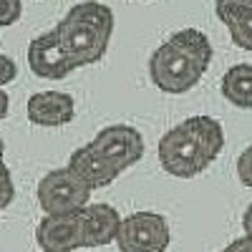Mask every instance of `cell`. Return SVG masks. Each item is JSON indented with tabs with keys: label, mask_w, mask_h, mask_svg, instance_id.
I'll return each instance as SVG.
<instances>
[{
	"label": "cell",
	"mask_w": 252,
	"mask_h": 252,
	"mask_svg": "<svg viewBox=\"0 0 252 252\" xmlns=\"http://www.w3.org/2000/svg\"><path fill=\"white\" fill-rule=\"evenodd\" d=\"M224 149V129L215 116L197 114L164 131L157 146L159 164L177 179H192L215 164Z\"/></svg>",
	"instance_id": "obj_1"
},
{
	"label": "cell",
	"mask_w": 252,
	"mask_h": 252,
	"mask_svg": "<svg viewBox=\"0 0 252 252\" xmlns=\"http://www.w3.org/2000/svg\"><path fill=\"white\" fill-rule=\"evenodd\" d=\"M215 48L199 28H182L172 33L149 58V78L164 94L192 91L207 73Z\"/></svg>",
	"instance_id": "obj_2"
},
{
	"label": "cell",
	"mask_w": 252,
	"mask_h": 252,
	"mask_svg": "<svg viewBox=\"0 0 252 252\" xmlns=\"http://www.w3.org/2000/svg\"><path fill=\"white\" fill-rule=\"evenodd\" d=\"M114 26L116 18L106 3L81 0L73 8H68V13L56 23V31L61 35V43L66 46V51L76 61V66L83 68L94 66L106 56Z\"/></svg>",
	"instance_id": "obj_3"
},
{
	"label": "cell",
	"mask_w": 252,
	"mask_h": 252,
	"mask_svg": "<svg viewBox=\"0 0 252 252\" xmlns=\"http://www.w3.org/2000/svg\"><path fill=\"white\" fill-rule=\"evenodd\" d=\"M172 242V229L164 215L141 209L121 217L116 247L119 252H166Z\"/></svg>",
	"instance_id": "obj_4"
},
{
	"label": "cell",
	"mask_w": 252,
	"mask_h": 252,
	"mask_svg": "<svg viewBox=\"0 0 252 252\" xmlns=\"http://www.w3.org/2000/svg\"><path fill=\"white\" fill-rule=\"evenodd\" d=\"M35 197L46 215H66V212H81L91 202V189L68 166H58L38 182Z\"/></svg>",
	"instance_id": "obj_5"
},
{
	"label": "cell",
	"mask_w": 252,
	"mask_h": 252,
	"mask_svg": "<svg viewBox=\"0 0 252 252\" xmlns=\"http://www.w3.org/2000/svg\"><path fill=\"white\" fill-rule=\"evenodd\" d=\"M26 56H28V68L38 78H46V81H61L78 68L71 53L66 51V46L61 43V35L56 28L35 35L28 43Z\"/></svg>",
	"instance_id": "obj_6"
},
{
	"label": "cell",
	"mask_w": 252,
	"mask_h": 252,
	"mask_svg": "<svg viewBox=\"0 0 252 252\" xmlns=\"http://www.w3.org/2000/svg\"><path fill=\"white\" fill-rule=\"evenodd\" d=\"M96 149L106 157L109 161H114L119 169H129L136 161H141L144 157V136L136 126L131 124H111V126H103V129L94 136L91 141Z\"/></svg>",
	"instance_id": "obj_7"
},
{
	"label": "cell",
	"mask_w": 252,
	"mask_h": 252,
	"mask_svg": "<svg viewBox=\"0 0 252 252\" xmlns=\"http://www.w3.org/2000/svg\"><path fill=\"white\" fill-rule=\"evenodd\" d=\"M35 242L43 252H76L83 247L81 212L46 215L35 227Z\"/></svg>",
	"instance_id": "obj_8"
},
{
	"label": "cell",
	"mask_w": 252,
	"mask_h": 252,
	"mask_svg": "<svg viewBox=\"0 0 252 252\" xmlns=\"http://www.w3.org/2000/svg\"><path fill=\"white\" fill-rule=\"evenodd\" d=\"M66 166L91 189V192H94V189H103V187L114 184L119 179V174H121L119 166L103 157L91 141L78 146V149H73V154L68 157Z\"/></svg>",
	"instance_id": "obj_9"
},
{
	"label": "cell",
	"mask_w": 252,
	"mask_h": 252,
	"mask_svg": "<svg viewBox=\"0 0 252 252\" xmlns=\"http://www.w3.org/2000/svg\"><path fill=\"white\" fill-rule=\"evenodd\" d=\"M83 224V247H106L116 242L121 215L119 209L106 202H89L81 209Z\"/></svg>",
	"instance_id": "obj_10"
},
{
	"label": "cell",
	"mask_w": 252,
	"mask_h": 252,
	"mask_svg": "<svg viewBox=\"0 0 252 252\" xmlns=\"http://www.w3.org/2000/svg\"><path fill=\"white\" fill-rule=\"evenodd\" d=\"M26 114L35 126H66L76 116V101L66 91H38L28 98Z\"/></svg>",
	"instance_id": "obj_11"
},
{
	"label": "cell",
	"mask_w": 252,
	"mask_h": 252,
	"mask_svg": "<svg viewBox=\"0 0 252 252\" xmlns=\"http://www.w3.org/2000/svg\"><path fill=\"white\" fill-rule=\"evenodd\" d=\"M222 96L237 109H252V63L229 66L220 81Z\"/></svg>",
	"instance_id": "obj_12"
},
{
	"label": "cell",
	"mask_w": 252,
	"mask_h": 252,
	"mask_svg": "<svg viewBox=\"0 0 252 252\" xmlns=\"http://www.w3.org/2000/svg\"><path fill=\"white\" fill-rule=\"evenodd\" d=\"M227 31H229V38H232V43L237 48L252 51V3L227 26Z\"/></svg>",
	"instance_id": "obj_13"
},
{
	"label": "cell",
	"mask_w": 252,
	"mask_h": 252,
	"mask_svg": "<svg viewBox=\"0 0 252 252\" xmlns=\"http://www.w3.org/2000/svg\"><path fill=\"white\" fill-rule=\"evenodd\" d=\"M15 199V184H13V174L10 169L5 166V161L0 164V212H3L5 207H10Z\"/></svg>",
	"instance_id": "obj_14"
},
{
	"label": "cell",
	"mask_w": 252,
	"mask_h": 252,
	"mask_svg": "<svg viewBox=\"0 0 252 252\" xmlns=\"http://www.w3.org/2000/svg\"><path fill=\"white\" fill-rule=\"evenodd\" d=\"M23 15V0H0V28L13 26Z\"/></svg>",
	"instance_id": "obj_15"
},
{
	"label": "cell",
	"mask_w": 252,
	"mask_h": 252,
	"mask_svg": "<svg viewBox=\"0 0 252 252\" xmlns=\"http://www.w3.org/2000/svg\"><path fill=\"white\" fill-rule=\"evenodd\" d=\"M235 169H237V179L252 189V144L247 146V149H242V154L237 157V164H235Z\"/></svg>",
	"instance_id": "obj_16"
},
{
	"label": "cell",
	"mask_w": 252,
	"mask_h": 252,
	"mask_svg": "<svg viewBox=\"0 0 252 252\" xmlns=\"http://www.w3.org/2000/svg\"><path fill=\"white\" fill-rule=\"evenodd\" d=\"M18 76V66H15V61L5 53H0V86H8V83H13Z\"/></svg>",
	"instance_id": "obj_17"
},
{
	"label": "cell",
	"mask_w": 252,
	"mask_h": 252,
	"mask_svg": "<svg viewBox=\"0 0 252 252\" xmlns=\"http://www.w3.org/2000/svg\"><path fill=\"white\" fill-rule=\"evenodd\" d=\"M242 229H245V237L252 240V202L247 204L245 215H242Z\"/></svg>",
	"instance_id": "obj_18"
},
{
	"label": "cell",
	"mask_w": 252,
	"mask_h": 252,
	"mask_svg": "<svg viewBox=\"0 0 252 252\" xmlns=\"http://www.w3.org/2000/svg\"><path fill=\"white\" fill-rule=\"evenodd\" d=\"M8 109H10V98H8L5 89L0 86V121H3V119L8 116Z\"/></svg>",
	"instance_id": "obj_19"
},
{
	"label": "cell",
	"mask_w": 252,
	"mask_h": 252,
	"mask_svg": "<svg viewBox=\"0 0 252 252\" xmlns=\"http://www.w3.org/2000/svg\"><path fill=\"white\" fill-rule=\"evenodd\" d=\"M240 252H252V240H247L245 235L240 237Z\"/></svg>",
	"instance_id": "obj_20"
},
{
	"label": "cell",
	"mask_w": 252,
	"mask_h": 252,
	"mask_svg": "<svg viewBox=\"0 0 252 252\" xmlns=\"http://www.w3.org/2000/svg\"><path fill=\"white\" fill-rule=\"evenodd\" d=\"M220 252H240V240H235V242H229L227 247H222Z\"/></svg>",
	"instance_id": "obj_21"
},
{
	"label": "cell",
	"mask_w": 252,
	"mask_h": 252,
	"mask_svg": "<svg viewBox=\"0 0 252 252\" xmlns=\"http://www.w3.org/2000/svg\"><path fill=\"white\" fill-rule=\"evenodd\" d=\"M5 161V144H3V136H0V164Z\"/></svg>",
	"instance_id": "obj_22"
},
{
	"label": "cell",
	"mask_w": 252,
	"mask_h": 252,
	"mask_svg": "<svg viewBox=\"0 0 252 252\" xmlns=\"http://www.w3.org/2000/svg\"><path fill=\"white\" fill-rule=\"evenodd\" d=\"M141 3H146V0H141Z\"/></svg>",
	"instance_id": "obj_23"
}]
</instances>
